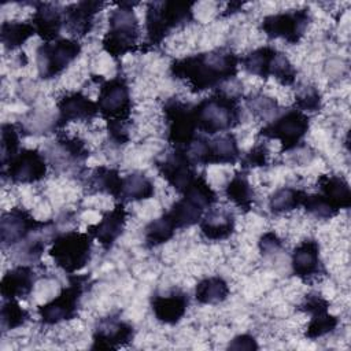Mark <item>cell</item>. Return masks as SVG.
Here are the masks:
<instances>
[{
    "label": "cell",
    "mask_w": 351,
    "mask_h": 351,
    "mask_svg": "<svg viewBox=\"0 0 351 351\" xmlns=\"http://www.w3.org/2000/svg\"><path fill=\"white\" fill-rule=\"evenodd\" d=\"M29 318L30 315L27 310L22 308L16 299H5L3 302L1 313H0L3 333L23 326L29 321Z\"/></svg>",
    "instance_id": "37"
},
{
    "label": "cell",
    "mask_w": 351,
    "mask_h": 351,
    "mask_svg": "<svg viewBox=\"0 0 351 351\" xmlns=\"http://www.w3.org/2000/svg\"><path fill=\"white\" fill-rule=\"evenodd\" d=\"M36 273L30 265L21 263L10 269L1 278L0 293L5 299H26L36 284Z\"/></svg>",
    "instance_id": "25"
},
{
    "label": "cell",
    "mask_w": 351,
    "mask_h": 351,
    "mask_svg": "<svg viewBox=\"0 0 351 351\" xmlns=\"http://www.w3.org/2000/svg\"><path fill=\"white\" fill-rule=\"evenodd\" d=\"M228 348L229 350H236V351H240V350H247V351H254V350H258L259 346L255 340L254 336L251 335H239L236 336L229 344H228Z\"/></svg>",
    "instance_id": "44"
},
{
    "label": "cell",
    "mask_w": 351,
    "mask_h": 351,
    "mask_svg": "<svg viewBox=\"0 0 351 351\" xmlns=\"http://www.w3.org/2000/svg\"><path fill=\"white\" fill-rule=\"evenodd\" d=\"M185 152L196 166L234 165L241 158L237 138L230 132L213 138L197 134Z\"/></svg>",
    "instance_id": "10"
},
{
    "label": "cell",
    "mask_w": 351,
    "mask_h": 351,
    "mask_svg": "<svg viewBox=\"0 0 351 351\" xmlns=\"http://www.w3.org/2000/svg\"><path fill=\"white\" fill-rule=\"evenodd\" d=\"M34 34L36 29L32 22L5 21L0 26V40L7 51L19 48Z\"/></svg>",
    "instance_id": "33"
},
{
    "label": "cell",
    "mask_w": 351,
    "mask_h": 351,
    "mask_svg": "<svg viewBox=\"0 0 351 351\" xmlns=\"http://www.w3.org/2000/svg\"><path fill=\"white\" fill-rule=\"evenodd\" d=\"M53 226V221H38L32 213L23 207H12L11 210L3 213L0 219V241L1 248L7 250L15 247L32 234L44 232Z\"/></svg>",
    "instance_id": "14"
},
{
    "label": "cell",
    "mask_w": 351,
    "mask_h": 351,
    "mask_svg": "<svg viewBox=\"0 0 351 351\" xmlns=\"http://www.w3.org/2000/svg\"><path fill=\"white\" fill-rule=\"evenodd\" d=\"M69 284L59 295L45 304L38 306L37 314L43 325H56L78 317L82 295L90 284L89 274H69Z\"/></svg>",
    "instance_id": "7"
},
{
    "label": "cell",
    "mask_w": 351,
    "mask_h": 351,
    "mask_svg": "<svg viewBox=\"0 0 351 351\" xmlns=\"http://www.w3.org/2000/svg\"><path fill=\"white\" fill-rule=\"evenodd\" d=\"M229 285L219 276H211L200 280L195 288V299L200 304H219L229 296Z\"/></svg>",
    "instance_id": "32"
},
{
    "label": "cell",
    "mask_w": 351,
    "mask_h": 351,
    "mask_svg": "<svg viewBox=\"0 0 351 351\" xmlns=\"http://www.w3.org/2000/svg\"><path fill=\"white\" fill-rule=\"evenodd\" d=\"M322 100L321 93L314 86H303L298 90L295 96V108L302 112H317L321 110Z\"/></svg>",
    "instance_id": "41"
},
{
    "label": "cell",
    "mask_w": 351,
    "mask_h": 351,
    "mask_svg": "<svg viewBox=\"0 0 351 351\" xmlns=\"http://www.w3.org/2000/svg\"><path fill=\"white\" fill-rule=\"evenodd\" d=\"M191 103L181 101L180 99H169L163 104V115L167 126V143L171 148L186 149L196 134L197 128L193 118Z\"/></svg>",
    "instance_id": "12"
},
{
    "label": "cell",
    "mask_w": 351,
    "mask_h": 351,
    "mask_svg": "<svg viewBox=\"0 0 351 351\" xmlns=\"http://www.w3.org/2000/svg\"><path fill=\"white\" fill-rule=\"evenodd\" d=\"M56 151L63 154L58 158L64 163H81L89 156V149L84 140L70 136H59L55 143Z\"/></svg>",
    "instance_id": "36"
},
{
    "label": "cell",
    "mask_w": 351,
    "mask_h": 351,
    "mask_svg": "<svg viewBox=\"0 0 351 351\" xmlns=\"http://www.w3.org/2000/svg\"><path fill=\"white\" fill-rule=\"evenodd\" d=\"M318 193H321L339 211L351 206V191L347 180L337 174H321L317 180Z\"/></svg>",
    "instance_id": "28"
},
{
    "label": "cell",
    "mask_w": 351,
    "mask_h": 351,
    "mask_svg": "<svg viewBox=\"0 0 351 351\" xmlns=\"http://www.w3.org/2000/svg\"><path fill=\"white\" fill-rule=\"evenodd\" d=\"M241 169L247 170L251 167H265L269 165V149L267 145L256 143L241 159Z\"/></svg>",
    "instance_id": "42"
},
{
    "label": "cell",
    "mask_w": 351,
    "mask_h": 351,
    "mask_svg": "<svg viewBox=\"0 0 351 351\" xmlns=\"http://www.w3.org/2000/svg\"><path fill=\"white\" fill-rule=\"evenodd\" d=\"M176 230L177 229L174 228L169 217L166 214H162L159 218L151 221L144 228V244L147 248L159 247L173 239Z\"/></svg>",
    "instance_id": "35"
},
{
    "label": "cell",
    "mask_w": 351,
    "mask_h": 351,
    "mask_svg": "<svg viewBox=\"0 0 351 351\" xmlns=\"http://www.w3.org/2000/svg\"><path fill=\"white\" fill-rule=\"evenodd\" d=\"M36 11L32 16V25L36 29V34L51 43L59 38L63 26V8L52 3H36Z\"/></svg>",
    "instance_id": "27"
},
{
    "label": "cell",
    "mask_w": 351,
    "mask_h": 351,
    "mask_svg": "<svg viewBox=\"0 0 351 351\" xmlns=\"http://www.w3.org/2000/svg\"><path fill=\"white\" fill-rule=\"evenodd\" d=\"M306 192L303 189L292 188V186H282L278 188L271 196L269 197V211L274 215L289 213L296 207L302 206L303 197Z\"/></svg>",
    "instance_id": "34"
},
{
    "label": "cell",
    "mask_w": 351,
    "mask_h": 351,
    "mask_svg": "<svg viewBox=\"0 0 351 351\" xmlns=\"http://www.w3.org/2000/svg\"><path fill=\"white\" fill-rule=\"evenodd\" d=\"M225 196L230 200L237 208L243 213H248L252 210L255 202L254 189L248 181V171L241 169L236 171L234 176L225 186Z\"/></svg>",
    "instance_id": "30"
},
{
    "label": "cell",
    "mask_w": 351,
    "mask_h": 351,
    "mask_svg": "<svg viewBox=\"0 0 351 351\" xmlns=\"http://www.w3.org/2000/svg\"><path fill=\"white\" fill-rule=\"evenodd\" d=\"M292 273L299 280L307 284H313L326 274L325 266L321 261L319 244L314 239L303 240L292 251L291 256Z\"/></svg>",
    "instance_id": "20"
},
{
    "label": "cell",
    "mask_w": 351,
    "mask_h": 351,
    "mask_svg": "<svg viewBox=\"0 0 351 351\" xmlns=\"http://www.w3.org/2000/svg\"><path fill=\"white\" fill-rule=\"evenodd\" d=\"M134 328L118 314H108L96 321L92 350H118L133 341Z\"/></svg>",
    "instance_id": "17"
},
{
    "label": "cell",
    "mask_w": 351,
    "mask_h": 351,
    "mask_svg": "<svg viewBox=\"0 0 351 351\" xmlns=\"http://www.w3.org/2000/svg\"><path fill=\"white\" fill-rule=\"evenodd\" d=\"M302 207L306 210V213L318 219H330L340 213L321 193H306L302 202Z\"/></svg>",
    "instance_id": "38"
},
{
    "label": "cell",
    "mask_w": 351,
    "mask_h": 351,
    "mask_svg": "<svg viewBox=\"0 0 351 351\" xmlns=\"http://www.w3.org/2000/svg\"><path fill=\"white\" fill-rule=\"evenodd\" d=\"M193 3L151 1L145 11V45L159 47L173 30L188 25L193 19Z\"/></svg>",
    "instance_id": "4"
},
{
    "label": "cell",
    "mask_w": 351,
    "mask_h": 351,
    "mask_svg": "<svg viewBox=\"0 0 351 351\" xmlns=\"http://www.w3.org/2000/svg\"><path fill=\"white\" fill-rule=\"evenodd\" d=\"M282 247L281 240L274 232H266L259 239V251L262 255H269L278 251Z\"/></svg>",
    "instance_id": "43"
},
{
    "label": "cell",
    "mask_w": 351,
    "mask_h": 351,
    "mask_svg": "<svg viewBox=\"0 0 351 351\" xmlns=\"http://www.w3.org/2000/svg\"><path fill=\"white\" fill-rule=\"evenodd\" d=\"M240 58L229 48L221 47L211 51L176 59L170 64V75L184 81L191 92L199 93L215 89L234 78L239 73Z\"/></svg>",
    "instance_id": "1"
},
{
    "label": "cell",
    "mask_w": 351,
    "mask_h": 351,
    "mask_svg": "<svg viewBox=\"0 0 351 351\" xmlns=\"http://www.w3.org/2000/svg\"><path fill=\"white\" fill-rule=\"evenodd\" d=\"M138 38L140 23L133 3H118L108 16V30L101 40L103 49L114 59H119L138 48Z\"/></svg>",
    "instance_id": "5"
},
{
    "label": "cell",
    "mask_w": 351,
    "mask_h": 351,
    "mask_svg": "<svg viewBox=\"0 0 351 351\" xmlns=\"http://www.w3.org/2000/svg\"><path fill=\"white\" fill-rule=\"evenodd\" d=\"M310 129V117L298 108L287 110L284 114L269 121L261 130L259 136L278 140L281 152L296 148Z\"/></svg>",
    "instance_id": "11"
},
{
    "label": "cell",
    "mask_w": 351,
    "mask_h": 351,
    "mask_svg": "<svg viewBox=\"0 0 351 351\" xmlns=\"http://www.w3.org/2000/svg\"><path fill=\"white\" fill-rule=\"evenodd\" d=\"M200 233L204 239L211 241H221L229 239L236 228L234 215L232 211L226 208L211 207L208 208L200 222H199Z\"/></svg>",
    "instance_id": "26"
},
{
    "label": "cell",
    "mask_w": 351,
    "mask_h": 351,
    "mask_svg": "<svg viewBox=\"0 0 351 351\" xmlns=\"http://www.w3.org/2000/svg\"><path fill=\"white\" fill-rule=\"evenodd\" d=\"M155 193L154 182L148 176L140 171L130 173L122 180V189L118 203H129V202H140L151 199Z\"/></svg>",
    "instance_id": "31"
},
{
    "label": "cell",
    "mask_w": 351,
    "mask_h": 351,
    "mask_svg": "<svg viewBox=\"0 0 351 351\" xmlns=\"http://www.w3.org/2000/svg\"><path fill=\"white\" fill-rule=\"evenodd\" d=\"M19 148V129L15 123L1 125V167H4L18 152Z\"/></svg>",
    "instance_id": "39"
},
{
    "label": "cell",
    "mask_w": 351,
    "mask_h": 351,
    "mask_svg": "<svg viewBox=\"0 0 351 351\" xmlns=\"http://www.w3.org/2000/svg\"><path fill=\"white\" fill-rule=\"evenodd\" d=\"M181 195L182 197L165 213L177 230L199 223L206 210L217 203V193L207 182L204 174L197 176Z\"/></svg>",
    "instance_id": "6"
},
{
    "label": "cell",
    "mask_w": 351,
    "mask_h": 351,
    "mask_svg": "<svg viewBox=\"0 0 351 351\" xmlns=\"http://www.w3.org/2000/svg\"><path fill=\"white\" fill-rule=\"evenodd\" d=\"M128 221V211L123 203H117L115 207L110 211H106L101 219L88 226L86 232L100 243L103 250L108 251L114 243L121 237L125 230Z\"/></svg>",
    "instance_id": "23"
},
{
    "label": "cell",
    "mask_w": 351,
    "mask_h": 351,
    "mask_svg": "<svg viewBox=\"0 0 351 351\" xmlns=\"http://www.w3.org/2000/svg\"><path fill=\"white\" fill-rule=\"evenodd\" d=\"M122 180L123 177L119 176V171L117 169L99 166L90 171L85 185L90 193H107L111 195L114 199L119 200Z\"/></svg>",
    "instance_id": "29"
},
{
    "label": "cell",
    "mask_w": 351,
    "mask_h": 351,
    "mask_svg": "<svg viewBox=\"0 0 351 351\" xmlns=\"http://www.w3.org/2000/svg\"><path fill=\"white\" fill-rule=\"evenodd\" d=\"M189 306V296L180 288L171 289L166 295H154L151 308L155 318L166 325L178 324Z\"/></svg>",
    "instance_id": "24"
},
{
    "label": "cell",
    "mask_w": 351,
    "mask_h": 351,
    "mask_svg": "<svg viewBox=\"0 0 351 351\" xmlns=\"http://www.w3.org/2000/svg\"><path fill=\"white\" fill-rule=\"evenodd\" d=\"M196 165L191 160L184 149L173 148L171 152L166 154L163 159L156 162L159 174L173 186L178 193H184L185 189L197 177Z\"/></svg>",
    "instance_id": "18"
},
{
    "label": "cell",
    "mask_w": 351,
    "mask_h": 351,
    "mask_svg": "<svg viewBox=\"0 0 351 351\" xmlns=\"http://www.w3.org/2000/svg\"><path fill=\"white\" fill-rule=\"evenodd\" d=\"M99 114L107 121L110 138L117 144L129 141V121L132 115L130 89L123 75L101 80L97 97Z\"/></svg>",
    "instance_id": "2"
},
{
    "label": "cell",
    "mask_w": 351,
    "mask_h": 351,
    "mask_svg": "<svg viewBox=\"0 0 351 351\" xmlns=\"http://www.w3.org/2000/svg\"><path fill=\"white\" fill-rule=\"evenodd\" d=\"M81 44L75 38H58L37 48L38 77L51 80L63 73L81 53Z\"/></svg>",
    "instance_id": "13"
},
{
    "label": "cell",
    "mask_w": 351,
    "mask_h": 351,
    "mask_svg": "<svg viewBox=\"0 0 351 351\" xmlns=\"http://www.w3.org/2000/svg\"><path fill=\"white\" fill-rule=\"evenodd\" d=\"M247 106L251 110V112L262 121H266L267 118H270L273 115L276 117V114L278 112L277 101L266 95H262V93L250 95L247 97Z\"/></svg>",
    "instance_id": "40"
},
{
    "label": "cell",
    "mask_w": 351,
    "mask_h": 351,
    "mask_svg": "<svg viewBox=\"0 0 351 351\" xmlns=\"http://www.w3.org/2000/svg\"><path fill=\"white\" fill-rule=\"evenodd\" d=\"M241 69L261 78H276L281 85L291 86L296 80V69L278 49L265 45L240 58Z\"/></svg>",
    "instance_id": "8"
},
{
    "label": "cell",
    "mask_w": 351,
    "mask_h": 351,
    "mask_svg": "<svg viewBox=\"0 0 351 351\" xmlns=\"http://www.w3.org/2000/svg\"><path fill=\"white\" fill-rule=\"evenodd\" d=\"M329 300L321 293L311 292L304 296V300L299 304L298 310L307 313L311 318L304 332V336L310 340H315L332 333L337 325L339 318L329 313Z\"/></svg>",
    "instance_id": "19"
},
{
    "label": "cell",
    "mask_w": 351,
    "mask_h": 351,
    "mask_svg": "<svg viewBox=\"0 0 351 351\" xmlns=\"http://www.w3.org/2000/svg\"><path fill=\"white\" fill-rule=\"evenodd\" d=\"M311 21L308 8L288 10L265 16L261 22V30L270 38H282L289 44H298Z\"/></svg>",
    "instance_id": "15"
},
{
    "label": "cell",
    "mask_w": 351,
    "mask_h": 351,
    "mask_svg": "<svg viewBox=\"0 0 351 351\" xmlns=\"http://www.w3.org/2000/svg\"><path fill=\"white\" fill-rule=\"evenodd\" d=\"M58 118L55 128H63L69 122H90L99 114L96 101L82 92H67L58 99Z\"/></svg>",
    "instance_id": "21"
},
{
    "label": "cell",
    "mask_w": 351,
    "mask_h": 351,
    "mask_svg": "<svg viewBox=\"0 0 351 351\" xmlns=\"http://www.w3.org/2000/svg\"><path fill=\"white\" fill-rule=\"evenodd\" d=\"M92 243L93 237L88 232L69 230L53 237L49 255L59 269L67 274H74L90 261Z\"/></svg>",
    "instance_id": "9"
},
{
    "label": "cell",
    "mask_w": 351,
    "mask_h": 351,
    "mask_svg": "<svg viewBox=\"0 0 351 351\" xmlns=\"http://www.w3.org/2000/svg\"><path fill=\"white\" fill-rule=\"evenodd\" d=\"M48 170L47 158L36 148H21V151L1 167L3 178L12 184H34L41 181Z\"/></svg>",
    "instance_id": "16"
},
{
    "label": "cell",
    "mask_w": 351,
    "mask_h": 351,
    "mask_svg": "<svg viewBox=\"0 0 351 351\" xmlns=\"http://www.w3.org/2000/svg\"><path fill=\"white\" fill-rule=\"evenodd\" d=\"M192 111L197 130L208 136L230 132L241 121L239 99L223 90H217L202 99L192 106Z\"/></svg>",
    "instance_id": "3"
},
{
    "label": "cell",
    "mask_w": 351,
    "mask_h": 351,
    "mask_svg": "<svg viewBox=\"0 0 351 351\" xmlns=\"http://www.w3.org/2000/svg\"><path fill=\"white\" fill-rule=\"evenodd\" d=\"M106 4L103 1H78L63 8V26L77 38L90 33L95 25V16Z\"/></svg>",
    "instance_id": "22"
}]
</instances>
